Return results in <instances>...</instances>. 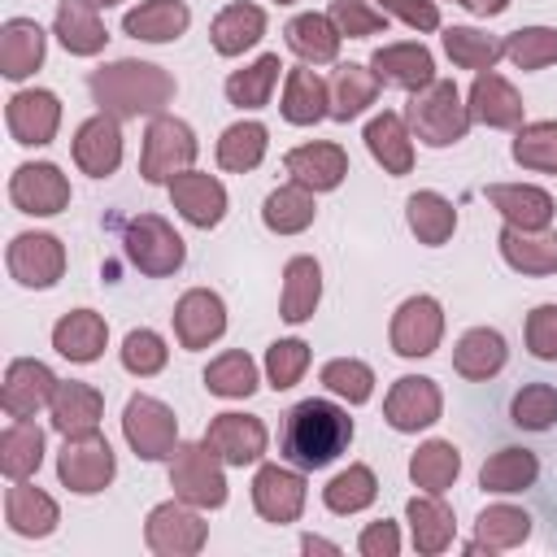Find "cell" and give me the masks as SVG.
I'll return each mask as SVG.
<instances>
[{
    "label": "cell",
    "instance_id": "6da1fadb",
    "mask_svg": "<svg viewBox=\"0 0 557 557\" xmlns=\"http://www.w3.org/2000/svg\"><path fill=\"white\" fill-rule=\"evenodd\" d=\"M87 87H91V100L100 104V113H113L117 122L122 117H157L178 91L174 74H165L152 61H131V57L100 65Z\"/></svg>",
    "mask_w": 557,
    "mask_h": 557
},
{
    "label": "cell",
    "instance_id": "7a4b0ae2",
    "mask_svg": "<svg viewBox=\"0 0 557 557\" xmlns=\"http://www.w3.org/2000/svg\"><path fill=\"white\" fill-rule=\"evenodd\" d=\"M352 444V418L348 409L331 405V400H300L287 409V422H283V457L296 466V470H322L331 466L344 448Z\"/></svg>",
    "mask_w": 557,
    "mask_h": 557
},
{
    "label": "cell",
    "instance_id": "3957f363",
    "mask_svg": "<svg viewBox=\"0 0 557 557\" xmlns=\"http://www.w3.org/2000/svg\"><path fill=\"white\" fill-rule=\"evenodd\" d=\"M470 109L461 104V91L448 78H435L431 87L413 91L409 100V131L426 144V148H448L457 139H466L470 131Z\"/></svg>",
    "mask_w": 557,
    "mask_h": 557
},
{
    "label": "cell",
    "instance_id": "277c9868",
    "mask_svg": "<svg viewBox=\"0 0 557 557\" xmlns=\"http://www.w3.org/2000/svg\"><path fill=\"white\" fill-rule=\"evenodd\" d=\"M170 487L178 500L196 509H222L226 505V461L205 444H178L170 457Z\"/></svg>",
    "mask_w": 557,
    "mask_h": 557
},
{
    "label": "cell",
    "instance_id": "5b68a950",
    "mask_svg": "<svg viewBox=\"0 0 557 557\" xmlns=\"http://www.w3.org/2000/svg\"><path fill=\"white\" fill-rule=\"evenodd\" d=\"M196 135L183 117H170V113H157L144 131V152H139V174L144 183H170L174 174L191 170L196 161Z\"/></svg>",
    "mask_w": 557,
    "mask_h": 557
},
{
    "label": "cell",
    "instance_id": "8992f818",
    "mask_svg": "<svg viewBox=\"0 0 557 557\" xmlns=\"http://www.w3.org/2000/svg\"><path fill=\"white\" fill-rule=\"evenodd\" d=\"M122 435H126V444H131L135 457H144V461H165V457H174V448H178V418H174V409L161 405L157 396L135 392V396L126 400V409H122Z\"/></svg>",
    "mask_w": 557,
    "mask_h": 557
},
{
    "label": "cell",
    "instance_id": "52a82bcc",
    "mask_svg": "<svg viewBox=\"0 0 557 557\" xmlns=\"http://www.w3.org/2000/svg\"><path fill=\"white\" fill-rule=\"evenodd\" d=\"M117 474V461H113V444L100 435V431H87V435H65L61 453H57V479L78 492V496H96L113 483Z\"/></svg>",
    "mask_w": 557,
    "mask_h": 557
},
{
    "label": "cell",
    "instance_id": "ba28073f",
    "mask_svg": "<svg viewBox=\"0 0 557 557\" xmlns=\"http://www.w3.org/2000/svg\"><path fill=\"white\" fill-rule=\"evenodd\" d=\"M126 257H131V265H135L139 274L165 278V274H174V270L183 265L187 248H183V235H178L165 218L139 213V218L126 222Z\"/></svg>",
    "mask_w": 557,
    "mask_h": 557
},
{
    "label": "cell",
    "instance_id": "9c48e42d",
    "mask_svg": "<svg viewBox=\"0 0 557 557\" xmlns=\"http://www.w3.org/2000/svg\"><path fill=\"white\" fill-rule=\"evenodd\" d=\"M209 540V527L205 518L196 513V505L187 500H161L148 509V522H144V544L157 553V557H191L200 553Z\"/></svg>",
    "mask_w": 557,
    "mask_h": 557
},
{
    "label": "cell",
    "instance_id": "30bf717a",
    "mask_svg": "<svg viewBox=\"0 0 557 557\" xmlns=\"http://www.w3.org/2000/svg\"><path fill=\"white\" fill-rule=\"evenodd\" d=\"M440 413H444V392H440V383L426 379V374H405V379H396L392 392H387V400H383V418H387V426L400 431V435H413V431L435 426Z\"/></svg>",
    "mask_w": 557,
    "mask_h": 557
},
{
    "label": "cell",
    "instance_id": "8fae6325",
    "mask_svg": "<svg viewBox=\"0 0 557 557\" xmlns=\"http://www.w3.org/2000/svg\"><path fill=\"white\" fill-rule=\"evenodd\" d=\"M387 339H392V352H400V357H431L440 348V339H444V309H440V300L422 296V292L400 300L396 313H392Z\"/></svg>",
    "mask_w": 557,
    "mask_h": 557
},
{
    "label": "cell",
    "instance_id": "7c38bea8",
    "mask_svg": "<svg viewBox=\"0 0 557 557\" xmlns=\"http://www.w3.org/2000/svg\"><path fill=\"white\" fill-rule=\"evenodd\" d=\"M9 200L17 205V213L52 218L70 205V178L52 161H26L9 178Z\"/></svg>",
    "mask_w": 557,
    "mask_h": 557
},
{
    "label": "cell",
    "instance_id": "4fadbf2b",
    "mask_svg": "<svg viewBox=\"0 0 557 557\" xmlns=\"http://www.w3.org/2000/svg\"><path fill=\"white\" fill-rule=\"evenodd\" d=\"M4 261L22 287H52L65 274V244L48 231H22L13 235Z\"/></svg>",
    "mask_w": 557,
    "mask_h": 557
},
{
    "label": "cell",
    "instance_id": "5bb4252c",
    "mask_svg": "<svg viewBox=\"0 0 557 557\" xmlns=\"http://www.w3.org/2000/svg\"><path fill=\"white\" fill-rule=\"evenodd\" d=\"M305 496H309V483L300 470H287L278 461H265L252 479V505L265 522L283 527V522H296L300 509H305Z\"/></svg>",
    "mask_w": 557,
    "mask_h": 557
},
{
    "label": "cell",
    "instance_id": "9a60e30c",
    "mask_svg": "<svg viewBox=\"0 0 557 557\" xmlns=\"http://www.w3.org/2000/svg\"><path fill=\"white\" fill-rule=\"evenodd\" d=\"M4 122H9V135L26 148H44L57 139V126H61V100L44 87H26V91H13L9 96V109H4Z\"/></svg>",
    "mask_w": 557,
    "mask_h": 557
},
{
    "label": "cell",
    "instance_id": "2e32d148",
    "mask_svg": "<svg viewBox=\"0 0 557 557\" xmlns=\"http://www.w3.org/2000/svg\"><path fill=\"white\" fill-rule=\"evenodd\" d=\"M222 331H226V305H222L218 292L191 287V292L178 296V305H174V335H178L183 348H191V352L209 348L213 339H222Z\"/></svg>",
    "mask_w": 557,
    "mask_h": 557
},
{
    "label": "cell",
    "instance_id": "e0dca14e",
    "mask_svg": "<svg viewBox=\"0 0 557 557\" xmlns=\"http://www.w3.org/2000/svg\"><path fill=\"white\" fill-rule=\"evenodd\" d=\"M57 383H61V379H57L44 361H35V357H17V361H9V370H4L0 405H4L9 418H35V413L52 400Z\"/></svg>",
    "mask_w": 557,
    "mask_h": 557
},
{
    "label": "cell",
    "instance_id": "ac0fdd59",
    "mask_svg": "<svg viewBox=\"0 0 557 557\" xmlns=\"http://www.w3.org/2000/svg\"><path fill=\"white\" fill-rule=\"evenodd\" d=\"M370 70L379 74V83L400 87V91H422L435 83V57L426 44L418 39H400V44H383L370 57Z\"/></svg>",
    "mask_w": 557,
    "mask_h": 557
},
{
    "label": "cell",
    "instance_id": "d6986e66",
    "mask_svg": "<svg viewBox=\"0 0 557 557\" xmlns=\"http://www.w3.org/2000/svg\"><path fill=\"white\" fill-rule=\"evenodd\" d=\"M74 165L91 178H109L122 165V126L113 113H91L74 131Z\"/></svg>",
    "mask_w": 557,
    "mask_h": 557
},
{
    "label": "cell",
    "instance_id": "ffe728a7",
    "mask_svg": "<svg viewBox=\"0 0 557 557\" xmlns=\"http://www.w3.org/2000/svg\"><path fill=\"white\" fill-rule=\"evenodd\" d=\"M487 205L518 231H548L553 226V196L535 183H487L483 187Z\"/></svg>",
    "mask_w": 557,
    "mask_h": 557
},
{
    "label": "cell",
    "instance_id": "44dd1931",
    "mask_svg": "<svg viewBox=\"0 0 557 557\" xmlns=\"http://www.w3.org/2000/svg\"><path fill=\"white\" fill-rule=\"evenodd\" d=\"M265 422L252 413H218L205 431V444L226 461V466H252L265 453Z\"/></svg>",
    "mask_w": 557,
    "mask_h": 557
},
{
    "label": "cell",
    "instance_id": "7402d4cb",
    "mask_svg": "<svg viewBox=\"0 0 557 557\" xmlns=\"http://www.w3.org/2000/svg\"><path fill=\"white\" fill-rule=\"evenodd\" d=\"M170 200L174 209L183 213V222L209 231L226 218V187L213 178V174H200V170H183L170 178Z\"/></svg>",
    "mask_w": 557,
    "mask_h": 557
},
{
    "label": "cell",
    "instance_id": "603a6c76",
    "mask_svg": "<svg viewBox=\"0 0 557 557\" xmlns=\"http://www.w3.org/2000/svg\"><path fill=\"white\" fill-rule=\"evenodd\" d=\"M292 183H305L309 191H331L348 178V152L331 139H313V144H300L283 157Z\"/></svg>",
    "mask_w": 557,
    "mask_h": 557
},
{
    "label": "cell",
    "instance_id": "cb8c5ba5",
    "mask_svg": "<svg viewBox=\"0 0 557 557\" xmlns=\"http://www.w3.org/2000/svg\"><path fill=\"white\" fill-rule=\"evenodd\" d=\"M4 522H9V531L22 535V540H44V535L57 531L61 509H57V500H52L48 492H39V487H30L26 479H17V483L4 492Z\"/></svg>",
    "mask_w": 557,
    "mask_h": 557
},
{
    "label": "cell",
    "instance_id": "d4e9b609",
    "mask_svg": "<svg viewBox=\"0 0 557 557\" xmlns=\"http://www.w3.org/2000/svg\"><path fill=\"white\" fill-rule=\"evenodd\" d=\"M44 48H48V35L35 17H9L0 26V74L13 83L30 78L44 65Z\"/></svg>",
    "mask_w": 557,
    "mask_h": 557
},
{
    "label": "cell",
    "instance_id": "484cf974",
    "mask_svg": "<svg viewBox=\"0 0 557 557\" xmlns=\"http://www.w3.org/2000/svg\"><path fill=\"white\" fill-rule=\"evenodd\" d=\"M466 109H470L474 122H483V126H492V131L522 126V96L513 91L509 78H500V74H492V70L474 74V83H470V104H466Z\"/></svg>",
    "mask_w": 557,
    "mask_h": 557
},
{
    "label": "cell",
    "instance_id": "4316f807",
    "mask_svg": "<svg viewBox=\"0 0 557 557\" xmlns=\"http://www.w3.org/2000/svg\"><path fill=\"white\" fill-rule=\"evenodd\" d=\"M48 409H52V426H57L61 435H87V431H96L100 418H104V396H100V387H91V383L65 379V383H57Z\"/></svg>",
    "mask_w": 557,
    "mask_h": 557
},
{
    "label": "cell",
    "instance_id": "83f0119b",
    "mask_svg": "<svg viewBox=\"0 0 557 557\" xmlns=\"http://www.w3.org/2000/svg\"><path fill=\"white\" fill-rule=\"evenodd\" d=\"M366 148H370V157L383 165V174H409L413 170V131H409V122L400 117V113H392V109H383L379 117H370L366 122Z\"/></svg>",
    "mask_w": 557,
    "mask_h": 557
},
{
    "label": "cell",
    "instance_id": "f1b7e54d",
    "mask_svg": "<svg viewBox=\"0 0 557 557\" xmlns=\"http://www.w3.org/2000/svg\"><path fill=\"white\" fill-rule=\"evenodd\" d=\"M109 344V322L96 313V309H70L57 326H52V348L65 357V361H96Z\"/></svg>",
    "mask_w": 557,
    "mask_h": 557
},
{
    "label": "cell",
    "instance_id": "f546056e",
    "mask_svg": "<svg viewBox=\"0 0 557 557\" xmlns=\"http://www.w3.org/2000/svg\"><path fill=\"white\" fill-rule=\"evenodd\" d=\"M505 361H509L505 335L492 331V326H470V331L457 339V348H453V370H457L461 379H470V383H483V379L500 374Z\"/></svg>",
    "mask_w": 557,
    "mask_h": 557
},
{
    "label": "cell",
    "instance_id": "4dcf8cb0",
    "mask_svg": "<svg viewBox=\"0 0 557 557\" xmlns=\"http://www.w3.org/2000/svg\"><path fill=\"white\" fill-rule=\"evenodd\" d=\"M405 518H409L413 548H418L422 557L444 553V548L453 544V535H457V518H453V509H448V505H444L435 492L413 496V500L405 505Z\"/></svg>",
    "mask_w": 557,
    "mask_h": 557
},
{
    "label": "cell",
    "instance_id": "1f68e13d",
    "mask_svg": "<svg viewBox=\"0 0 557 557\" xmlns=\"http://www.w3.org/2000/svg\"><path fill=\"white\" fill-rule=\"evenodd\" d=\"M52 35L74 57H96L104 48V39H109V30H104V22H100L91 0H61L57 17H52Z\"/></svg>",
    "mask_w": 557,
    "mask_h": 557
},
{
    "label": "cell",
    "instance_id": "d6a6232c",
    "mask_svg": "<svg viewBox=\"0 0 557 557\" xmlns=\"http://www.w3.org/2000/svg\"><path fill=\"white\" fill-rule=\"evenodd\" d=\"M283 117L292 126H313L322 117H331V83L318 78L309 65H296L287 70V83H283Z\"/></svg>",
    "mask_w": 557,
    "mask_h": 557
},
{
    "label": "cell",
    "instance_id": "836d02e7",
    "mask_svg": "<svg viewBox=\"0 0 557 557\" xmlns=\"http://www.w3.org/2000/svg\"><path fill=\"white\" fill-rule=\"evenodd\" d=\"M318 300H322V265L313 257H292L283 265V296H278L283 322H292V326L309 322Z\"/></svg>",
    "mask_w": 557,
    "mask_h": 557
},
{
    "label": "cell",
    "instance_id": "e575fe53",
    "mask_svg": "<svg viewBox=\"0 0 557 557\" xmlns=\"http://www.w3.org/2000/svg\"><path fill=\"white\" fill-rule=\"evenodd\" d=\"M187 22H191V9L183 0H144L122 17V30L144 44H170L187 30Z\"/></svg>",
    "mask_w": 557,
    "mask_h": 557
},
{
    "label": "cell",
    "instance_id": "d590c367",
    "mask_svg": "<svg viewBox=\"0 0 557 557\" xmlns=\"http://www.w3.org/2000/svg\"><path fill=\"white\" fill-rule=\"evenodd\" d=\"M500 257L518 274H557V235L553 231H518L505 222L500 231Z\"/></svg>",
    "mask_w": 557,
    "mask_h": 557
},
{
    "label": "cell",
    "instance_id": "8d00e7d4",
    "mask_svg": "<svg viewBox=\"0 0 557 557\" xmlns=\"http://www.w3.org/2000/svg\"><path fill=\"white\" fill-rule=\"evenodd\" d=\"M261 35H265V9H257V4H248V0L226 4V9L209 22V39H213V48H218L222 57H239L244 48L261 44Z\"/></svg>",
    "mask_w": 557,
    "mask_h": 557
},
{
    "label": "cell",
    "instance_id": "74e56055",
    "mask_svg": "<svg viewBox=\"0 0 557 557\" xmlns=\"http://www.w3.org/2000/svg\"><path fill=\"white\" fill-rule=\"evenodd\" d=\"M535 479H540V457L531 448H496L479 470V487L492 496L527 492Z\"/></svg>",
    "mask_w": 557,
    "mask_h": 557
},
{
    "label": "cell",
    "instance_id": "f35d334b",
    "mask_svg": "<svg viewBox=\"0 0 557 557\" xmlns=\"http://www.w3.org/2000/svg\"><path fill=\"white\" fill-rule=\"evenodd\" d=\"M283 35H287V48L305 65H331L339 57V39H344L326 13H300L283 26Z\"/></svg>",
    "mask_w": 557,
    "mask_h": 557
},
{
    "label": "cell",
    "instance_id": "ab89813d",
    "mask_svg": "<svg viewBox=\"0 0 557 557\" xmlns=\"http://www.w3.org/2000/svg\"><path fill=\"white\" fill-rule=\"evenodd\" d=\"M405 222H409V231L418 235V244L440 248V244H448L453 231H457V209H453V200H444L440 191H413V196L405 200Z\"/></svg>",
    "mask_w": 557,
    "mask_h": 557
},
{
    "label": "cell",
    "instance_id": "60d3db41",
    "mask_svg": "<svg viewBox=\"0 0 557 557\" xmlns=\"http://www.w3.org/2000/svg\"><path fill=\"white\" fill-rule=\"evenodd\" d=\"M379 96V74L370 65H335V78H331V117L335 122H352L357 113H366Z\"/></svg>",
    "mask_w": 557,
    "mask_h": 557
},
{
    "label": "cell",
    "instance_id": "b9f144b4",
    "mask_svg": "<svg viewBox=\"0 0 557 557\" xmlns=\"http://www.w3.org/2000/svg\"><path fill=\"white\" fill-rule=\"evenodd\" d=\"M313 213H318V205H313V191L305 183H283L261 205V222L274 235H300L305 226H313Z\"/></svg>",
    "mask_w": 557,
    "mask_h": 557
},
{
    "label": "cell",
    "instance_id": "7bdbcfd3",
    "mask_svg": "<svg viewBox=\"0 0 557 557\" xmlns=\"http://www.w3.org/2000/svg\"><path fill=\"white\" fill-rule=\"evenodd\" d=\"M44 461V431L30 422V418H13L0 435V470L9 483L17 479H30Z\"/></svg>",
    "mask_w": 557,
    "mask_h": 557
},
{
    "label": "cell",
    "instance_id": "ee69618b",
    "mask_svg": "<svg viewBox=\"0 0 557 557\" xmlns=\"http://www.w3.org/2000/svg\"><path fill=\"white\" fill-rule=\"evenodd\" d=\"M457 474H461V453H457L453 440H426V444L409 457V479H413V487H422V492L444 496V492L457 483Z\"/></svg>",
    "mask_w": 557,
    "mask_h": 557
},
{
    "label": "cell",
    "instance_id": "f6af8a7d",
    "mask_svg": "<svg viewBox=\"0 0 557 557\" xmlns=\"http://www.w3.org/2000/svg\"><path fill=\"white\" fill-rule=\"evenodd\" d=\"M474 544H466V553H496V548H518L531 535V513L518 505H487L474 522Z\"/></svg>",
    "mask_w": 557,
    "mask_h": 557
},
{
    "label": "cell",
    "instance_id": "bcb514c9",
    "mask_svg": "<svg viewBox=\"0 0 557 557\" xmlns=\"http://www.w3.org/2000/svg\"><path fill=\"white\" fill-rule=\"evenodd\" d=\"M265 144H270V131L261 122H235L218 139V165L231 170V174H248V170L261 165Z\"/></svg>",
    "mask_w": 557,
    "mask_h": 557
},
{
    "label": "cell",
    "instance_id": "7dc6e473",
    "mask_svg": "<svg viewBox=\"0 0 557 557\" xmlns=\"http://www.w3.org/2000/svg\"><path fill=\"white\" fill-rule=\"evenodd\" d=\"M444 52L453 57V65L483 74L505 57V39H496L487 30H474V26H448L444 30Z\"/></svg>",
    "mask_w": 557,
    "mask_h": 557
},
{
    "label": "cell",
    "instance_id": "c3c4849f",
    "mask_svg": "<svg viewBox=\"0 0 557 557\" xmlns=\"http://www.w3.org/2000/svg\"><path fill=\"white\" fill-rule=\"evenodd\" d=\"M278 70H283L278 52L257 57L252 65H244V70H235V74L226 78V100L239 104V109H261V104H270V91H274V83H278Z\"/></svg>",
    "mask_w": 557,
    "mask_h": 557
},
{
    "label": "cell",
    "instance_id": "681fc988",
    "mask_svg": "<svg viewBox=\"0 0 557 557\" xmlns=\"http://www.w3.org/2000/svg\"><path fill=\"white\" fill-rule=\"evenodd\" d=\"M205 387L222 400H244V396L257 392V361L248 352L231 348V352H222L205 366Z\"/></svg>",
    "mask_w": 557,
    "mask_h": 557
},
{
    "label": "cell",
    "instance_id": "f907efd6",
    "mask_svg": "<svg viewBox=\"0 0 557 557\" xmlns=\"http://www.w3.org/2000/svg\"><path fill=\"white\" fill-rule=\"evenodd\" d=\"M374 496H379V479H374V470L361 466V461H352L348 470H339V474L322 487V505H326L331 513H361L366 505H374Z\"/></svg>",
    "mask_w": 557,
    "mask_h": 557
},
{
    "label": "cell",
    "instance_id": "816d5d0a",
    "mask_svg": "<svg viewBox=\"0 0 557 557\" xmlns=\"http://www.w3.org/2000/svg\"><path fill=\"white\" fill-rule=\"evenodd\" d=\"M509 422L518 431H553L557 426V387L553 383H522L509 400Z\"/></svg>",
    "mask_w": 557,
    "mask_h": 557
},
{
    "label": "cell",
    "instance_id": "f5cc1de1",
    "mask_svg": "<svg viewBox=\"0 0 557 557\" xmlns=\"http://www.w3.org/2000/svg\"><path fill=\"white\" fill-rule=\"evenodd\" d=\"M509 152L522 170L557 174V122H522Z\"/></svg>",
    "mask_w": 557,
    "mask_h": 557
},
{
    "label": "cell",
    "instance_id": "db71d44e",
    "mask_svg": "<svg viewBox=\"0 0 557 557\" xmlns=\"http://www.w3.org/2000/svg\"><path fill=\"white\" fill-rule=\"evenodd\" d=\"M318 379H322L326 392H335L348 405H366L374 396V370L366 361H357V357H331Z\"/></svg>",
    "mask_w": 557,
    "mask_h": 557
},
{
    "label": "cell",
    "instance_id": "11a10c76",
    "mask_svg": "<svg viewBox=\"0 0 557 557\" xmlns=\"http://www.w3.org/2000/svg\"><path fill=\"white\" fill-rule=\"evenodd\" d=\"M505 57L518 70H544L557 61V30L553 26H522L505 35Z\"/></svg>",
    "mask_w": 557,
    "mask_h": 557
},
{
    "label": "cell",
    "instance_id": "9f6ffc18",
    "mask_svg": "<svg viewBox=\"0 0 557 557\" xmlns=\"http://www.w3.org/2000/svg\"><path fill=\"white\" fill-rule=\"evenodd\" d=\"M309 370V344L305 339H274L265 348V379L274 392H287Z\"/></svg>",
    "mask_w": 557,
    "mask_h": 557
},
{
    "label": "cell",
    "instance_id": "6f0895ef",
    "mask_svg": "<svg viewBox=\"0 0 557 557\" xmlns=\"http://www.w3.org/2000/svg\"><path fill=\"white\" fill-rule=\"evenodd\" d=\"M165 361H170V348H165V339H161L157 331L139 326V331H131V335L122 339V366H126L131 374L148 379V374L165 370Z\"/></svg>",
    "mask_w": 557,
    "mask_h": 557
},
{
    "label": "cell",
    "instance_id": "680465c9",
    "mask_svg": "<svg viewBox=\"0 0 557 557\" xmlns=\"http://www.w3.org/2000/svg\"><path fill=\"white\" fill-rule=\"evenodd\" d=\"M326 17H331V22H335V30H339V35H348V39H366V35L387 30V13H383V9H374L370 0H331Z\"/></svg>",
    "mask_w": 557,
    "mask_h": 557
},
{
    "label": "cell",
    "instance_id": "91938a15",
    "mask_svg": "<svg viewBox=\"0 0 557 557\" xmlns=\"http://www.w3.org/2000/svg\"><path fill=\"white\" fill-rule=\"evenodd\" d=\"M527 348L535 361H557V305H535L527 313Z\"/></svg>",
    "mask_w": 557,
    "mask_h": 557
},
{
    "label": "cell",
    "instance_id": "94428289",
    "mask_svg": "<svg viewBox=\"0 0 557 557\" xmlns=\"http://www.w3.org/2000/svg\"><path fill=\"white\" fill-rule=\"evenodd\" d=\"M379 4H383V13L400 17L413 30H435L440 26V4L435 0H379Z\"/></svg>",
    "mask_w": 557,
    "mask_h": 557
},
{
    "label": "cell",
    "instance_id": "6125c7cd",
    "mask_svg": "<svg viewBox=\"0 0 557 557\" xmlns=\"http://www.w3.org/2000/svg\"><path fill=\"white\" fill-rule=\"evenodd\" d=\"M357 553L361 557H396L400 553V531H396V522H370L366 531H361V540H357Z\"/></svg>",
    "mask_w": 557,
    "mask_h": 557
},
{
    "label": "cell",
    "instance_id": "be15d7a7",
    "mask_svg": "<svg viewBox=\"0 0 557 557\" xmlns=\"http://www.w3.org/2000/svg\"><path fill=\"white\" fill-rule=\"evenodd\" d=\"M457 4L470 9V13H479V17H496V13L509 9V0H457Z\"/></svg>",
    "mask_w": 557,
    "mask_h": 557
},
{
    "label": "cell",
    "instance_id": "e7e4bbea",
    "mask_svg": "<svg viewBox=\"0 0 557 557\" xmlns=\"http://www.w3.org/2000/svg\"><path fill=\"white\" fill-rule=\"evenodd\" d=\"M300 548H305V553H339V544H331V540H322V535H305Z\"/></svg>",
    "mask_w": 557,
    "mask_h": 557
},
{
    "label": "cell",
    "instance_id": "03108f58",
    "mask_svg": "<svg viewBox=\"0 0 557 557\" xmlns=\"http://www.w3.org/2000/svg\"><path fill=\"white\" fill-rule=\"evenodd\" d=\"M96 9H109V4H122V0H91Z\"/></svg>",
    "mask_w": 557,
    "mask_h": 557
},
{
    "label": "cell",
    "instance_id": "003e7915",
    "mask_svg": "<svg viewBox=\"0 0 557 557\" xmlns=\"http://www.w3.org/2000/svg\"><path fill=\"white\" fill-rule=\"evenodd\" d=\"M278 4H296V0H278Z\"/></svg>",
    "mask_w": 557,
    "mask_h": 557
}]
</instances>
